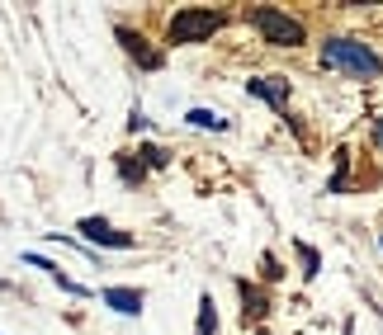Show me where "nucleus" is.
I'll return each instance as SVG.
<instances>
[{"label": "nucleus", "instance_id": "nucleus-1", "mask_svg": "<svg viewBox=\"0 0 383 335\" xmlns=\"http://www.w3.org/2000/svg\"><path fill=\"white\" fill-rule=\"evenodd\" d=\"M322 66H336V71H350L359 80H374L383 71L379 52L369 43H355V38H327L322 43Z\"/></svg>", "mask_w": 383, "mask_h": 335}, {"label": "nucleus", "instance_id": "nucleus-2", "mask_svg": "<svg viewBox=\"0 0 383 335\" xmlns=\"http://www.w3.org/2000/svg\"><path fill=\"white\" fill-rule=\"evenodd\" d=\"M251 28H256L265 43H274V48H299L303 38H308V28H303L294 15L274 10V5H256V10H251Z\"/></svg>", "mask_w": 383, "mask_h": 335}, {"label": "nucleus", "instance_id": "nucleus-3", "mask_svg": "<svg viewBox=\"0 0 383 335\" xmlns=\"http://www.w3.org/2000/svg\"><path fill=\"white\" fill-rule=\"evenodd\" d=\"M222 28V15L218 10H180V15H170V43H204V38H213Z\"/></svg>", "mask_w": 383, "mask_h": 335}, {"label": "nucleus", "instance_id": "nucleus-4", "mask_svg": "<svg viewBox=\"0 0 383 335\" xmlns=\"http://www.w3.org/2000/svg\"><path fill=\"white\" fill-rule=\"evenodd\" d=\"M81 236H85V241H95V246H114V251H128V246H133V236H128V232H114L105 217H85V222H81Z\"/></svg>", "mask_w": 383, "mask_h": 335}, {"label": "nucleus", "instance_id": "nucleus-5", "mask_svg": "<svg viewBox=\"0 0 383 335\" xmlns=\"http://www.w3.org/2000/svg\"><path fill=\"white\" fill-rule=\"evenodd\" d=\"M247 95H256V100H265V104H274L279 114H284V104H289V85L284 80H247Z\"/></svg>", "mask_w": 383, "mask_h": 335}, {"label": "nucleus", "instance_id": "nucleus-6", "mask_svg": "<svg viewBox=\"0 0 383 335\" xmlns=\"http://www.w3.org/2000/svg\"><path fill=\"white\" fill-rule=\"evenodd\" d=\"M118 43L133 52V57L142 62V66H147V71H152V66H161V52L147 48V38H142V33H133V28H118Z\"/></svg>", "mask_w": 383, "mask_h": 335}, {"label": "nucleus", "instance_id": "nucleus-7", "mask_svg": "<svg viewBox=\"0 0 383 335\" xmlns=\"http://www.w3.org/2000/svg\"><path fill=\"white\" fill-rule=\"evenodd\" d=\"M105 302L114 311H123V316H137L142 311V293L137 288H105Z\"/></svg>", "mask_w": 383, "mask_h": 335}, {"label": "nucleus", "instance_id": "nucleus-8", "mask_svg": "<svg viewBox=\"0 0 383 335\" xmlns=\"http://www.w3.org/2000/svg\"><path fill=\"white\" fill-rule=\"evenodd\" d=\"M218 331V311H213V298H199V326L194 335H213Z\"/></svg>", "mask_w": 383, "mask_h": 335}, {"label": "nucleus", "instance_id": "nucleus-9", "mask_svg": "<svg viewBox=\"0 0 383 335\" xmlns=\"http://www.w3.org/2000/svg\"><path fill=\"white\" fill-rule=\"evenodd\" d=\"M242 302H247V321H251V316H265V311H270L265 293H260V288H251V284H242Z\"/></svg>", "mask_w": 383, "mask_h": 335}, {"label": "nucleus", "instance_id": "nucleus-10", "mask_svg": "<svg viewBox=\"0 0 383 335\" xmlns=\"http://www.w3.org/2000/svg\"><path fill=\"white\" fill-rule=\"evenodd\" d=\"M185 118H190L194 128H213V132H222V128H227V118H222V114H213V109H190Z\"/></svg>", "mask_w": 383, "mask_h": 335}, {"label": "nucleus", "instance_id": "nucleus-11", "mask_svg": "<svg viewBox=\"0 0 383 335\" xmlns=\"http://www.w3.org/2000/svg\"><path fill=\"white\" fill-rule=\"evenodd\" d=\"M299 260H303V274H308V279L322 269V260H317V251H312V246H299Z\"/></svg>", "mask_w": 383, "mask_h": 335}, {"label": "nucleus", "instance_id": "nucleus-12", "mask_svg": "<svg viewBox=\"0 0 383 335\" xmlns=\"http://www.w3.org/2000/svg\"><path fill=\"white\" fill-rule=\"evenodd\" d=\"M137 156H142V161H147L152 170H161V165H166V152H161V147H142Z\"/></svg>", "mask_w": 383, "mask_h": 335}, {"label": "nucleus", "instance_id": "nucleus-13", "mask_svg": "<svg viewBox=\"0 0 383 335\" xmlns=\"http://www.w3.org/2000/svg\"><path fill=\"white\" fill-rule=\"evenodd\" d=\"M260 269H265V279H284V269H279L274 255H260Z\"/></svg>", "mask_w": 383, "mask_h": 335}, {"label": "nucleus", "instance_id": "nucleus-14", "mask_svg": "<svg viewBox=\"0 0 383 335\" xmlns=\"http://www.w3.org/2000/svg\"><path fill=\"white\" fill-rule=\"evenodd\" d=\"M379 142H383V118H379Z\"/></svg>", "mask_w": 383, "mask_h": 335}, {"label": "nucleus", "instance_id": "nucleus-15", "mask_svg": "<svg viewBox=\"0 0 383 335\" xmlns=\"http://www.w3.org/2000/svg\"><path fill=\"white\" fill-rule=\"evenodd\" d=\"M256 335H265V331H256Z\"/></svg>", "mask_w": 383, "mask_h": 335}]
</instances>
